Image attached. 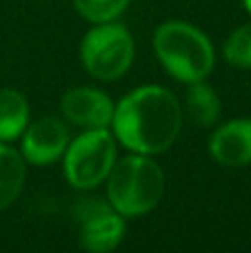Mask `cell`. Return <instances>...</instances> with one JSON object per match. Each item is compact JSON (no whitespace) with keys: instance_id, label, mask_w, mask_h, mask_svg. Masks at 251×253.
<instances>
[{"instance_id":"cell-15","label":"cell","mask_w":251,"mask_h":253,"mask_svg":"<svg viewBox=\"0 0 251 253\" xmlns=\"http://www.w3.org/2000/svg\"><path fill=\"white\" fill-rule=\"evenodd\" d=\"M243 2H245V7H247V11L251 13V0H243Z\"/></svg>"},{"instance_id":"cell-6","label":"cell","mask_w":251,"mask_h":253,"mask_svg":"<svg viewBox=\"0 0 251 253\" xmlns=\"http://www.w3.org/2000/svg\"><path fill=\"white\" fill-rule=\"evenodd\" d=\"M80 245L93 253L114 251L125 236V220L118 211H111L105 202L83 200L78 207Z\"/></svg>"},{"instance_id":"cell-13","label":"cell","mask_w":251,"mask_h":253,"mask_svg":"<svg viewBox=\"0 0 251 253\" xmlns=\"http://www.w3.org/2000/svg\"><path fill=\"white\" fill-rule=\"evenodd\" d=\"M76 9L89 22H111L127 9L129 0H74Z\"/></svg>"},{"instance_id":"cell-3","label":"cell","mask_w":251,"mask_h":253,"mask_svg":"<svg viewBox=\"0 0 251 253\" xmlns=\"http://www.w3.org/2000/svg\"><path fill=\"white\" fill-rule=\"evenodd\" d=\"M154 49L169 76L185 84L205 80L216 62L209 38L198 27L182 20L163 22L154 34Z\"/></svg>"},{"instance_id":"cell-12","label":"cell","mask_w":251,"mask_h":253,"mask_svg":"<svg viewBox=\"0 0 251 253\" xmlns=\"http://www.w3.org/2000/svg\"><path fill=\"white\" fill-rule=\"evenodd\" d=\"M185 107L189 111L191 120L198 126H211L220 116V98L203 80L189 84L185 96Z\"/></svg>"},{"instance_id":"cell-7","label":"cell","mask_w":251,"mask_h":253,"mask_svg":"<svg viewBox=\"0 0 251 253\" xmlns=\"http://www.w3.org/2000/svg\"><path fill=\"white\" fill-rule=\"evenodd\" d=\"M69 144V129L62 120L47 116L27 125L22 131V158L31 165L47 167L65 156Z\"/></svg>"},{"instance_id":"cell-11","label":"cell","mask_w":251,"mask_h":253,"mask_svg":"<svg viewBox=\"0 0 251 253\" xmlns=\"http://www.w3.org/2000/svg\"><path fill=\"white\" fill-rule=\"evenodd\" d=\"M25 182V158L11 147L0 142V211L7 209Z\"/></svg>"},{"instance_id":"cell-14","label":"cell","mask_w":251,"mask_h":253,"mask_svg":"<svg viewBox=\"0 0 251 253\" xmlns=\"http://www.w3.org/2000/svg\"><path fill=\"white\" fill-rule=\"evenodd\" d=\"M225 58L238 69H251V22L243 25L227 38Z\"/></svg>"},{"instance_id":"cell-4","label":"cell","mask_w":251,"mask_h":253,"mask_svg":"<svg viewBox=\"0 0 251 253\" xmlns=\"http://www.w3.org/2000/svg\"><path fill=\"white\" fill-rule=\"evenodd\" d=\"M131 31L120 22H98L89 29L80 44V60L84 69L98 80H118L133 62Z\"/></svg>"},{"instance_id":"cell-9","label":"cell","mask_w":251,"mask_h":253,"mask_svg":"<svg viewBox=\"0 0 251 253\" xmlns=\"http://www.w3.org/2000/svg\"><path fill=\"white\" fill-rule=\"evenodd\" d=\"M209 153L222 167L251 165V120H231L209 138Z\"/></svg>"},{"instance_id":"cell-1","label":"cell","mask_w":251,"mask_h":253,"mask_svg":"<svg viewBox=\"0 0 251 253\" xmlns=\"http://www.w3.org/2000/svg\"><path fill=\"white\" fill-rule=\"evenodd\" d=\"M111 126L129 151L145 156L163 153L180 135V102L169 89L156 84L138 87L118 102Z\"/></svg>"},{"instance_id":"cell-2","label":"cell","mask_w":251,"mask_h":253,"mask_svg":"<svg viewBox=\"0 0 251 253\" xmlns=\"http://www.w3.org/2000/svg\"><path fill=\"white\" fill-rule=\"evenodd\" d=\"M107 180L109 202L123 218L145 215L163 200L165 173L158 162L145 153H133L114 162Z\"/></svg>"},{"instance_id":"cell-10","label":"cell","mask_w":251,"mask_h":253,"mask_svg":"<svg viewBox=\"0 0 251 253\" xmlns=\"http://www.w3.org/2000/svg\"><path fill=\"white\" fill-rule=\"evenodd\" d=\"M27 123H29L27 98L16 89H0V142L20 138Z\"/></svg>"},{"instance_id":"cell-5","label":"cell","mask_w":251,"mask_h":253,"mask_svg":"<svg viewBox=\"0 0 251 253\" xmlns=\"http://www.w3.org/2000/svg\"><path fill=\"white\" fill-rule=\"evenodd\" d=\"M114 162L116 142L107 129H87L65 149V175L76 189H91L105 182Z\"/></svg>"},{"instance_id":"cell-8","label":"cell","mask_w":251,"mask_h":253,"mask_svg":"<svg viewBox=\"0 0 251 253\" xmlns=\"http://www.w3.org/2000/svg\"><path fill=\"white\" fill-rule=\"evenodd\" d=\"M114 102L100 89L76 87L62 96V114L84 129H107L114 118Z\"/></svg>"}]
</instances>
